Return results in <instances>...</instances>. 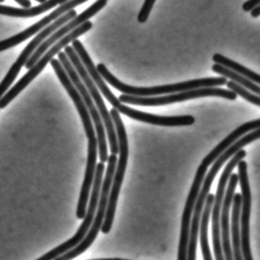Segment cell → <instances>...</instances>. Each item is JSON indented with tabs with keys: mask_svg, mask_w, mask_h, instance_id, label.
I'll use <instances>...</instances> for the list:
<instances>
[{
	"mask_svg": "<svg viewBox=\"0 0 260 260\" xmlns=\"http://www.w3.org/2000/svg\"><path fill=\"white\" fill-rule=\"evenodd\" d=\"M51 66L54 68L57 77L64 89L71 96L77 107V111L80 114L84 127L85 132L88 138V156L86 162V173H85L84 180L82 185L80 198L77 204V217L78 219H84L86 214L88 202H89V194L93 184L95 177V168H96L97 154H98V141L95 135V128L92 124V119L87 109L85 106L80 94L70 80L66 71L62 67L61 63L58 60L53 59L51 61Z\"/></svg>",
	"mask_w": 260,
	"mask_h": 260,
	"instance_id": "1",
	"label": "cell"
},
{
	"mask_svg": "<svg viewBox=\"0 0 260 260\" xmlns=\"http://www.w3.org/2000/svg\"><path fill=\"white\" fill-rule=\"evenodd\" d=\"M254 125L252 122L245 123L231 132L224 138L217 147H214L202 160V164L198 168L196 177L193 181L189 194L187 198L182 217L180 239H179V249H178L177 260H186L188 250V239H189L190 224L191 216L194 210L196 199L200 191L201 186L203 183L208 167L216 160L226 149L229 148L237 140L244 136L249 132L253 130Z\"/></svg>",
	"mask_w": 260,
	"mask_h": 260,
	"instance_id": "2",
	"label": "cell"
},
{
	"mask_svg": "<svg viewBox=\"0 0 260 260\" xmlns=\"http://www.w3.org/2000/svg\"><path fill=\"white\" fill-rule=\"evenodd\" d=\"M259 128L252 131L250 133L246 134L240 139L237 140L229 148L226 149L214 162V165L207 174L203 181L202 189L199 191V196L194 204L192 216H191V224H190L189 239H188V250H187L186 260H196V250H197L198 240H199V228H200L201 217L202 211L206 202L207 197L209 194L211 185L214 182V178L217 176L219 170L228 159L242 150L243 147L250 144L252 141H256L259 138Z\"/></svg>",
	"mask_w": 260,
	"mask_h": 260,
	"instance_id": "3",
	"label": "cell"
},
{
	"mask_svg": "<svg viewBox=\"0 0 260 260\" xmlns=\"http://www.w3.org/2000/svg\"><path fill=\"white\" fill-rule=\"evenodd\" d=\"M97 71L102 77L105 79L112 87L123 92L124 95H132L137 97H151L162 94L181 92L191 89H201V88L216 87L223 86L228 83L224 77H208V78L197 79L190 81L174 84L164 85V86H154V87H136L129 86L120 81L113 74L109 72L105 64L100 63L96 68Z\"/></svg>",
	"mask_w": 260,
	"mask_h": 260,
	"instance_id": "4",
	"label": "cell"
},
{
	"mask_svg": "<svg viewBox=\"0 0 260 260\" xmlns=\"http://www.w3.org/2000/svg\"><path fill=\"white\" fill-rule=\"evenodd\" d=\"M109 114L112 117L115 129H116L115 132L118 138V153L120 156L116 165V169H115L112 186H111L106 217L101 228L102 232L105 234L110 232L113 224L118 196H119L120 190L124 180V174L127 168V159H128V142H127V134H126L125 128L119 112L116 109H111Z\"/></svg>",
	"mask_w": 260,
	"mask_h": 260,
	"instance_id": "5",
	"label": "cell"
},
{
	"mask_svg": "<svg viewBox=\"0 0 260 260\" xmlns=\"http://www.w3.org/2000/svg\"><path fill=\"white\" fill-rule=\"evenodd\" d=\"M118 158L116 155L111 154L108 158V167L106 170V176L102 185L101 191H100V199H99L98 206H97L96 214L94 217L93 221L91 225L90 229L88 231L83 241L77 245L76 247L71 250L68 251L66 253L57 257L54 260H72L77 258L79 255L86 252L91 245L95 241L99 232L101 231L102 226L104 222L106 217V209H107L108 200H109V193H110L111 186L113 181L115 169H116Z\"/></svg>",
	"mask_w": 260,
	"mask_h": 260,
	"instance_id": "6",
	"label": "cell"
},
{
	"mask_svg": "<svg viewBox=\"0 0 260 260\" xmlns=\"http://www.w3.org/2000/svg\"><path fill=\"white\" fill-rule=\"evenodd\" d=\"M92 28V23L89 21L82 24L78 28L71 31L68 36L60 39L57 43L54 44L45 54L36 62V64L28 71L26 74L13 86L7 93L0 99V109H4L10 104L13 99L16 98L47 66L48 63L53 60L56 54H59L62 48H66L71 42L77 40V38L85 34Z\"/></svg>",
	"mask_w": 260,
	"mask_h": 260,
	"instance_id": "7",
	"label": "cell"
},
{
	"mask_svg": "<svg viewBox=\"0 0 260 260\" xmlns=\"http://www.w3.org/2000/svg\"><path fill=\"white\" fill-rule=\"evenodd\" d=\"M104 171L105 164L101 162L97 164L89 207H88L87 211H86V216L83 219V223L80 225L75 235L36 260L55 259L57 257L60 256L63 254L68 252V251L74 249V247H76L77 245L80 244L83 241V239L87 234L88 231L90 229L91 225H92L94 217H95V211H96L99 199H100L102 185H103Z\"/></svg>",
	"mask_w": 260,
	"mask_h": 260,
	"instance_id": "8",
	"label": "cell"
},
{
	"mask_svg": "<svg viewBox=\"0 0 260 260\" xmlns=\"http://www.w3.org/2000/svg\"><path fill=\"white\" fill-rule=\"evenodd\" d=\"M64 53L67 57L69 59L70 61H71V64L74 67V69L77 71L79 77L81 79V80H83V84L86 86L89 95L92 97V100H94L95 105H96L99 113H100V116H101L105 128L106 129V132H107L111 153L114 155L118 154V138H117L115 126H114L112 117H111L110 114H109V111H108L107 108H106L101 94L99 92L96 86H95V83H94L92 79L89 77L87 71L85 69L84 66H83L78 56L74 51V48L71 46H67L64 49Z\"/></svg>",
	"mask_w": 260,
	"mask_h": 260,
	"instance_id": "9",
	"label": "cell"
},
{
	"mask_svg": "<svg viewBox=\"0 0 260 260\" xmlns=\"http://www.w3.org/2000/svg\"><path fill=\"white\" fill-rule=\"evenodd\" d=\"M59 61L61 63L64 71H66L68 77L72 82L74 87L77 89L78 93L80 94L85 106L87 109L90 115L91 119L95 124V131H96L97 141H98L99 153H100V159L101 162H107L108 158V147L107 141H106V131H105L104 124L103 120L99 113L96 106L94 104L92 97L89 95L87 89L83 84L81 79L77 74V71L74 69L73 65L71 64L68 57H67L64 52H60L58 54Z\"/></svg>",
	"mask_w": 260,
	"mask_h": 260,
	"instance_id": "10",
	"label": "cell"
},
{
	"mask_svg": "<svg viewBox=\"0 0 260 260\" xmlns=\"http://www.w3.org/2000/svg\"><path fill=\"white\" fill-rule=\"evenodd\" d=\"M206 96L221 97L229 100L237 99V95L232 91L221 88L208 87L184 91L161 97H137L122 94L118 100L121 103L135 106H159Z\"/></svg>",
	"mask_w": 260,
	"mask_h": 260,
	"instance_id": "11",
	"label": "cell"
},
{
	"mask_svg": "<svg viewBox=\"0 0 260 260\" xmlns=\"http://www.w3.org/2000/svg\"><path fill=\"white\" fill-rule=\"evenodd\" d=\"M77 14L76 10H71V11L68 12V13H65L63 16H60L59 19H57L54 23L48 25L45 29L41 31V32L25 47L22 54L18 57L17 60L13 63V66L10 68V71H9L7 76H6L5 78H4V80L0 83V99L2 98L4 93L7 92V89L10 88L12 83L16 80L22 67L25 65L28 59L32 55L33 53L40 46L41 44L45 42L47 38L51 36L54 31H57L60 27L67 24L68 21L72 20V19H74V18L77 17Z\"/></svg>",
	"mask_w": 260,
	"mask_h": 260,
	"instance_id": "12",
	"label": "cell"
},
{
	"mask_svg": "<svg viewBox=\"0 0 260 260\" xmlns=\"http://www.w3.org/2000/svg\"><path fill=\"white\" fill-rule=\"evenodd\" d=\"M246 153L244 150H239L234 157L230 160L226 167L223 170L219 180L218 186L217 188L216 196H214V204L212 206V240L214 247V255L216 260H224L223 251H222L221 243H220V211H221L222 204L224 198L225 188L229 180L230 176L232 174V171L240 161L243 160L246 156Z\"/></svg>",
	"mask_w": 260,
	"mask_h": 260,
	"instance_id": "13",
	"label": "cell"
},
{
	"mask_svg": "<svg viewBox=\"0 0 260 260\" xmlns=\"http://www.w3.org/2000/svg\"><path fill=\"white\" fill-rule=\"evenodd\" d=\"M238 166V180L240 181L241 188V208L240 214V235L241 243L242 252L243 259L253 260L250 249L249 240V219H250L251 198L250 187L247 174V164L246 161L241 160Z\"/></svg>",
	"mask_w": 260,
	"mask_h": 260,
	"instance_id": "14",
	"label": "cell"
},
{
	"mask_svg": "<svg viewBox=\"0 0 260 260\" xmlns=\"http://www.w3.org/2000/svg\"><path fill=\"white\" fill-rule=\"evenodd\" d=\"M106 4H107V0H98L96 2L94 3L92 6H90L89 8L83 11L81 14L74 18L71 22L60 27L55 32L53 33L50 37H48L45 42L41 44L40 46L36 50L31 57L28 59L27 63H25V68L28 70L31 69L36 64V62L49 49L50 47L57 43L60 39L65 37L66 35L69 34L71 31L78 28L82 24L87 22L89 19L95 16L102 9L104 8Z\"/></svg>",
	"mask_w": 260,
	"mask_h": 260,
	"instance_id": "15",
	"label": "cell"
},
{
	"mask_svg": "<svg viewBox=\"0 0 260 260\" xmlns=\"http://www.w3.org/2000/svg\"><path fill=\"white\" fill-rule=\"evenodd\" d=\"M109 103L113 106V109H116L120 113H122L123 115H125L126 116L129 117L132 119L154 124V125L166 126V127L189 126L192 125L196 121L194 117L191 115L160 116V115L141 112V111L132 109L125 105L121 104V102L116 96H114L109 101Z\"/></svg>",
	"mask_w": 260,
	"mask_h": 260,
	"instance_id": "16",
	"label": "cell"
},
{
	"mask_svg": "<svg viewBox=\"0 0 260 260\" xmlns=\"http://www.w3.org/2000/svg\"><path fill=\"white\" fill-rule=\"evenodd\" d=\"M87 2V0H71L63 4V5L56 9L52 13H50L48 16H45L43 19H41L39 22H36L34 25H31L29 28L25 29V31L16 35L13 37L9 38L5 40L0 42V52L6 51V50L10 49L13 48L16 45L23 42L24 41L29 39L31 36H34L36 33L45 28L47 25H49L52 21L57 20L60 16L64 15L68 12L74 10L75 7H78L79 5L85 4Z\"/></svg>",
	"mask_w": 260,
	"mask_h": 260,
	"instance_id": "17",
	"label": "cell"
},
{
	"mask_svg": "<svg viewBox=\"0 0 260 260\" xmlns=\"http://www.w3.org/2000/svg\"><path fill=\"white\" fill-rule=\"evenodd\" d=\"M238 175L233 173L229 179L228 189L226 191L220 214V243L224 260H234L230 240V208L232 205L233 198L238 183Z\"/></svg>",
	"mask_w": 260,
	"mask_h": 260,
	"instance_id": "18",
	"label": "cell"
},
{
	"mask_svg": "<svg viewBox=\"0 0 260 260\" xmlns=\"http://www.w3.org/2000/svg\"><path fill=\"white\" fill-rule=\"evenodd\" d=\"M232 221H231V231H232V250L234 260L243 259L242 252L241 243L240 235V214L241 208V194L237 193L233 198Z\"/></svg>",
	"mask_w": 260,
	"mask_h": 260,
	"instance_id": "19",
	"label": "cell"
},
{
	"mask_svg": "<svg viewBox=\"0 0 260 260\" xmlns=\"http://www.w3.org/2000/svg\"><path fill=\"white\" fill-rule=\"evenodd\" d=\"M67 1H46L45 4H41L38 7L29 9H19L8 6H0V15L12 16V17L29 18L45 13L51 9L54 8L56 6L60 4V6L65 4Z\"/></svg>",
	"mask_w": 260,
	"mask_h": 260,
	"instance_id": "20",
	"label": "cell"
},
{
	"mask_svg": "<svg viewBox=\"0 0 260 260\" xmlns=\"http://www.w3.org/2000/svg\"><path fill=\"white\" fill-rule=\"evenodd\" d=\"M214 201V194H208L205 209L203 210V213H202V217H201L199 232H200L201 248H202L204 260H213L211 250H210L209 243H208V222H209L210 215H211Z\"/></svg>",
	"mask_w": 260,
	"mask_h": 260,
	"instance_id": "21",
	"label": "cell"
},
{
	"mask_svg": "<svg viewBox=\"0 0 260 260\" xmlns=\"http://www.w3.org/2000/svg\"><path fill=\"white\" fill-rule=\"evenodd\" d=\"M213 60L215 62L216 64L224 67V68H228V69L231 70V71H234L237 74H240V75L243 76L248 80L252 81V83H256V85L260 83V77L258 74L250 71L245 67L242 66L240 63L221 55V54H214L213 56Z\"/></svg>",
	"mask_w": 260,
	"mask_h": 260,
	"instance_id": "22",
	"label": "cell"
},
{
	"mask_svg": "<svg viewBox=\"0 0 260 260\" xmlns=\"http://www.w3.org/2000/svg\"><path fill=\"white\" fill-rule=\"evenodd\" d=\"M212 71L214 72L217 73V74H220V75L223 76L222 77L230 79V80H231V81L234 82V83L249 89L251 92H253L255 95H259V86L252 83V81L248 80L247 78L243 77V76L237 74V73L234 72V71H231V70L228 69V68H224V67L216 64V63L213 65Z\"/></svg>",
	"mask_w": 260,
	"mask_h": 260,
	"instance_id": "23",
	"label": "cell"
},
{
	"mask_svg": "<svg viewBox=\"0 0 260 260\" xmlns=\"http://www.w3.org/2000/svg\"><path fill=\"white\" fill-rule=\"evenodd\" d=\"M226 84L228 89L232 91L233 92H234L236 95H239L240 96L243 97L246 101L259 107V95H256L255 94L252 93V92L248 91V89H246V88L243 87V86H240V85L237 84V83H234V82L229 81Z\"/></svg>",
	"mask_w": 260,
	"mask_h": 260,
	"instance_id": "24",
	"label": "cell"
},
{
	"mask_svg": "<svg viewBox=\"0 0 260 260\" xmlns=\"http://www.w3.org/2000/svg\"><path fill=\"white\" fill-rule=\"evenodd\" d=\"M154 4L155 1H150V0H147L144 2L141 12L138 15V22H141V23H144V22H147L149 15H150V11H151Z\"/></svg>",
	"mask_w": 260,
	"mask_h": 260,
	"instance_id": "25",
	"label": "cell"
},
{
	"mask_svg": "<svg viewBox=\"0 0 260 260\" xmlns=\"http://www.w3.org/2000/svg\"><path fill=\"white\" fill-rule=\"evenodd\" d=\"M260 0H249L243 4V10L245 12L252 11L254 8L259 5Z\"/></svg>",
	"mask_w": 260,
	"mask_h": 260,
	"instance_id": "26",
	"label": "cell"
},
{
	"mask_svg": "<svg viewBox=\"0 0 260 260\" xmlns=\"http://www.w3.org/2000/svg\"><path fill=\"white\" fill-rule=\"evenodd\" d=\"M15 1L19 5L25 7V9H29L31 6V3L30 2L29 0H15Z\"/></svg>",
	"mask_w": 260,
	"mask_h": 260,
	"instance_id": "27",
	"label": "cell"
},
{
	"mask_svg": "<svg viewBox=\"0 0 260 260\" xmlns=\"http://www.w3.org/2000/svg\"><path fill=\"white\" fill-rule=\"evenodd\" d=\"M251 16L253 18H257L260 16V6H257L255 8H254L253 10L251 12Z\"/></svg>",
	"mask_w": 260,
	"mask_h": 260,
	"instance_id": "28",
	"label": "cell"
},
{
	"mask_svg": "<svg viewBox=\"0 0 260 260\" xmlns=\"http://www.w3.org/2000/svg\"><path fill=\"white\" fill-rule=\"evenodd\" d=\"M36 1H37V2L41 3L42 4H45V3L46 2L45 0H36Z\"/></svg>",
	"mask_w": 260,
	"mask_h": 260,
	"instance_id": "29",
	"label": "cell"
},
{
	"mask_svg": "<svg viewBox=\"0 0 260 260\" xmlns=\"http://www.w3.org/2000/svg\"><path fill=\"white\" fill-rule=\"evenodd\" d=\"M0 3H4V0H0Z\"/></svg>",
	"mask_w": 260,
	"mask_h": 260,
	"instance_id": "30",
	"label": "cell"
}]
</instances>
